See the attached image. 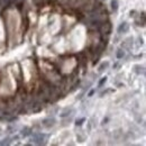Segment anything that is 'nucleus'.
I'll return each mask as SVG.
<instances>
[{
  "label": "nucleus",
  "instance_id": "1",
  "mask_svg": "<svg viewBox=\"0 0 146 146\" xmlns=\"http://www.w3.org/2000/svg\"><path fill=\"white\" fill-rule=\"evenodd\" d=\"M127 29H128V25L126 23H124L123 25H120V26H119L118 31H119V33H122V31H126Z\"/></svg>",
  "mask_w": 146,
  "mask_h": 146
},
{
  "label": "nucleus",
  "instance_id": "3",
  "mask_svg": "<svg viewBox=\"0 0 146 146\" xmlns=\"http://www.w3.org/2000/svg\"><path fill=\"white\" fill-rule=\"evenodd\" d=\"M124 55H125V53H124V52L122 51V49H120V51L118 52V54H117V58H118V59H122Z\"/></svg>",
  "mask_w": 146,
  "mask_h": 146
},
{
  "label": "nucleus",
  "instance_id": "2",
  "mask_svg": "<svg viewBox=\"0 0 146 146\" xmlns=\"http://www.w3.org/2000/svg\"><path fill=\"white\" fill-rule=\"evenodd\" d=\"M111 6H112V9L116 11L117 8H118V1H117V0H112V1H111Z\"/></svg>",
  "mask_w": 146,
  "mask_h": 146
},
{
  "label": "nucleus",
  "instance_id": "4",
  "mask_svg": "<svg viewBox=\"0 0 146 146\" xmlns=\"http://www.w3.org/2000/svg\"><path fill=\"white\" fill-rule=\"evenodd\" d=\"M106 80H107L106 78H104V79H102V80L100 81V83H99V87H101V84H102V83H105V82H106Z\"/></svg>",
  "mask_w": 146,
  "mask_h": 146
}]
</instances>
